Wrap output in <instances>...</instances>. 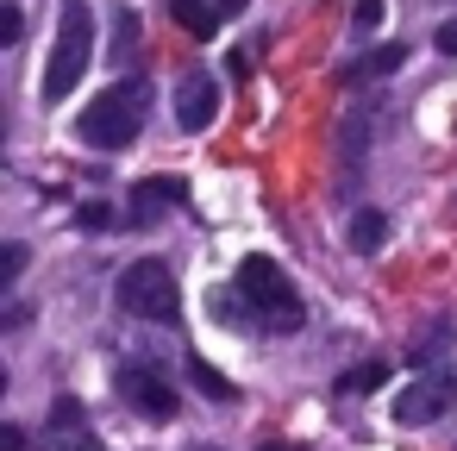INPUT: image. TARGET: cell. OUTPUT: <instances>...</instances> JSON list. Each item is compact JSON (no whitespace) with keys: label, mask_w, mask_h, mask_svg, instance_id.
<instances>
[{"label":"cell","mask_w":457,"mask_h":451,"mask_svg":"<svg viewBox=\"0 0 457 451\" xmlns=\"http://www.w3.org/2000/svg\"><path fill=\"white\" fill-rule=\"evenodd\" d=\"M145 113H151V82H145V76L113 82L95 107H82L76 138H82V145H95V151H126V145L145 132Z\"/></svg>","instance_id":"1"},{"label":"cell","mask_w":457,"mask_h":451,"mask_svg":"<svg viewBox=\"0 0 457 451\" xmlns=\"http://www.w3.org/2000/svg\"><path fill=\"white\" fill-rule=\"evenodd\" d=\"M88 63H95V13H88V0H63L57 45H51V63H45V101H70L82 88Z\"/></svg>","instance_id":"2"},{"label":"cell","mask_w":457,"mask_h":451,"mask_svg":"<svg viewBox=\"0 0 457 451\" xmlns=\"http://www.w3.org/2000/svg\"><path fill=\"white\" fill-rule=\"evenodd\" d=\"M238 295H245L251 320L270 326V332H295L307 320V307H301V295H295V282L282 276L276 257H245L238 263Z\"/></svg>","instance_id":"3"},{"label":"cell","mask_w":457,"mask_h":451,"mask_svg":"<svg viewBox=\"0 0 457 451\" xmlns=\"http://www.w3.org/2000/svg\"><path fill=\"white\" fill-rule=\"evenodd\" d=\"M113 301H120L132 320H157V326H176V313H182L176 276H170L157 257L126 263V270H120V282H113Z\"/></svg>","instance_id":"4"},{"label":"cell","mask_w":457,"mask_h":451,"mask_svg":"<svg viewBox=\"0 0 457 451\" xmlns=\"http://www.w3.org/2000/svg\"><path fill=\"white\" fill-rule=\"evenodd\" d=\"M451 401H457V363L432 370L426 382H407V388H401V401H395V420H401V426H432Z\"/></svg>","instance_id":"5"},{"label":"cell","mask_w":457,"mask_h":451,"mask_svg":"<svg viewBox=\"0 0 457 451\" xmlns=\"http://www.w3.org/2000/svg\"><path fill=\"white\" fill-rule=\"evenodd\" d=\"M120 401H126L138 420H157V426H163V420H176V407H182V401H176V388H170L163 376H151L145 363H126V370H120Z\"/></svg>","instance_id":"6"},{"label":"cell","mask_w":457,"mask_h":451,"mask_svg":"<svg viewBox=\"0 0 457 451\" xmlns=\"http://www.w3.org/2000/svg\"><path fill=\"white\" fill-rule=\"evenodd\" d=\"M213 120H220V82L207 70H188L176 82V126L182 132H207Z\"/></svg>","instance_id":"7"},{"label":"cell","mask_w":457,"mask_h":451,"mask_svg":"<svg viewBox=\"0 0 457 451\" xmlns=\"http://www.w3.org/2000/svg\"><path fill=\"white\" fill-rule=\"evenodd\" d=\"M95 445V432H88V413H82V401H51V432H45V451H88Z\"/></svg>","instance_id":"8"},{"label":"cell","mask_w":457,"mask_h":451,"mask_svg":"<svg viewBox=\"0 0 457 451\" xmlns=\"http://www.w3.org/2000/svg\"><path fill=\"white\" fill-rule=\"evenodd\" d=\"M163 201H188V182H176V176H145V182H132V220L145 226V220H157L163 213Z\"/></svg>","instance_id":"9"},{"label":"cell","mask_w":457,"mask_h":451,"mask_svg":"<svg viewBox=\"0 0 457 451\" xmlns=\"http://www.w3.org/2000/svg\"><path fill=\"white\" fill-rule=\"evenodd\" d=\"M407 63V45H376V51H363V57H351V70H345V82H382V76H395Z\"/></svg>","instance_id":"10"},{"label":"cell","mask_w":457,"mask_h":451,"mask_svg":"<svg viewBox=\"0 0 457 451\" xmlns=\"http://www.w3.org/2000/svg\"><path fill=\"white\" fill-rule=\"evenodd\" d=\"M388 245V213L382 207H357L351 213V251H382Z\"/></svg>","instance_id":"11"},{"label":"cell","mask_w":457,"mask_h":451,"mask_svg":"<svg viewBox=\"0 0 457 451\" xmlns=\"http://www.w3.org/2000/svg\"><path fill=\"white\" fill-rule=\"evenodd\" d=\"M170 13H176V26L195 32V38H213V26L226 20L220 7H207V0H170Z\"/></svg>","instance_id":"12"},{"label":"cell","mask_w":457,"mask_h":451,"mask_svg":"<svg viewBox=\"0 0 457 451\" xmlns=\"http://www.w3.org/2000/svg\"><path fill=\"white\" fill-rule=\"evenodd\" d=\"M188 382H195L201 395H213V401H238V388H232L213 363H201V357H188Z\"/></svg>","instance_id":"13"},{"label":"cell","mask_w":457,"mask_h":451,"mask_svg":"<svg viewBox=\"0 0 457 451\" xmlns=\"http://www.w3.org/2000/svg\"><path fill=\"white\" fill-rule=\"evenodd\" d=\"M388 382V363H357L338 376V395H363V388H382Z\"/></svg>","instance_id":"14"},{"label":"cell","mask_w":457,"mask_h":451,"mask_svg":"<svg viewBox=\"0 0 457 451\" xmlns=\"http://www.w3.org/2000/svg\"><path fill=\"white\" fill-rule=\"evenodd\" d=\"M113 57H120V63H132V57H138V13H132V7L113 20Z\"/></svg>","instance_id":"15"},{"label":"cell","mask_w":457,"mask_h":451,"mask_svg":"<svg viewBox=\"0 0 457 451\" xmlns=\"http://www.w3.org/2000/svg\"><path fill=\"white\" fill-rule=\"evenodd\" d=\"M26 257H32L26 245H7V257H0V288H13V282H20V270H26Z\"/></svg>","instance_id":"16"},{"label":"cell","mask_w":457,"mask_h":451,"mask_svg":"<svg viewBox=\"0 0 457 451\" xmlns=\"http://www.w3.org/2000/svg\"><path fill=\"white\" fill-rule=\"evenodd\" d=\"M76 220H82L88 232H101V226H113V207H107V201H88V207H82Z\"/></svg>","instance_id":"17"},{"label":"cell","mask_w":457,"mask_h":451,"mask_svg":"<svg viewBox=\"0 0 457 451\" xmlns=\"http://www.w3.org/2000/svg\"><path fill=\"white\" fill-rule=\"evenodd\" d=\"M382 26V0H357V32H376Z\"/></svg>","instance_id":"18"},{"label":"cell","mask_w":457,"mask_h":451,"mask_svg":"<svg viewBox=\"0 0 457 451\" xmlns=\"http://www.w3.org/2000/svg\"><path fill=\"white\" fill-rule=\"evenodd\" d=\"M432 51H438V57H457V20H445V26H438V38H432Z\"/></svg>","instance_id":"19"},{"label":"cell","mask_w":457,"mask_h":451,"mask_svg":"<svg viewBox=\"0 0 457 451\" xmlns=\"http://www.w3.org/2000/svg\"><path fill=\"white\" fill-rule=\"evenodd\" d=\"M0 451H26V432L7 420V426H0Z\"/></svg>","instance_id":"20"},{"label":"cell","mask_w":457,"mask_h":451,"mask_svg":"<svg viewBox=\"0 0 457 451\" xmlns=\"http://www.w3.org/2000/svg\"><path fill=\"white\" fill-rule=\"evenodd\" d=\"M20 32H26V13L13 7V0H7V45H20Z\"/></svg>","instance_id":"21"},{"label":"cell","mask_w":457,"mask_h":451,"mask_svg":"<svg viewBox=\"0 0 457 451\" xmlns=\"http://www.w3.org/2000/svg\"><path fill=\"white\" fill-rule=\"evenodd\" d=\"M220 13L232 20V13H245V0H220Z\"/></svg>","instance_id":"22"},{"label":"cell","mask_w":457,"mask_h":451,"mask_svg":"<svg viewBox=\"0 0 457 451\" xmlns=\"http://www.w3.org/2000/svg\"><path fill=\"white\" fill-rule=\"evenodd\" d=\"M263 451H295V445H263Z\"/></svg>","instance_id":"23"},{"label":"cell","mask_w":457,"mask_h":451,"mask_svg":"<svg viewBox=\"0 0 457 451\" xmlns=\"http://www.w3.org/2000/svg\"><path fill=\"white\" fill-rule=\"evenodd\" d=\"M88 451H101V445H88Z\"/></svg>","instance_id":"24"}]
</instances>
